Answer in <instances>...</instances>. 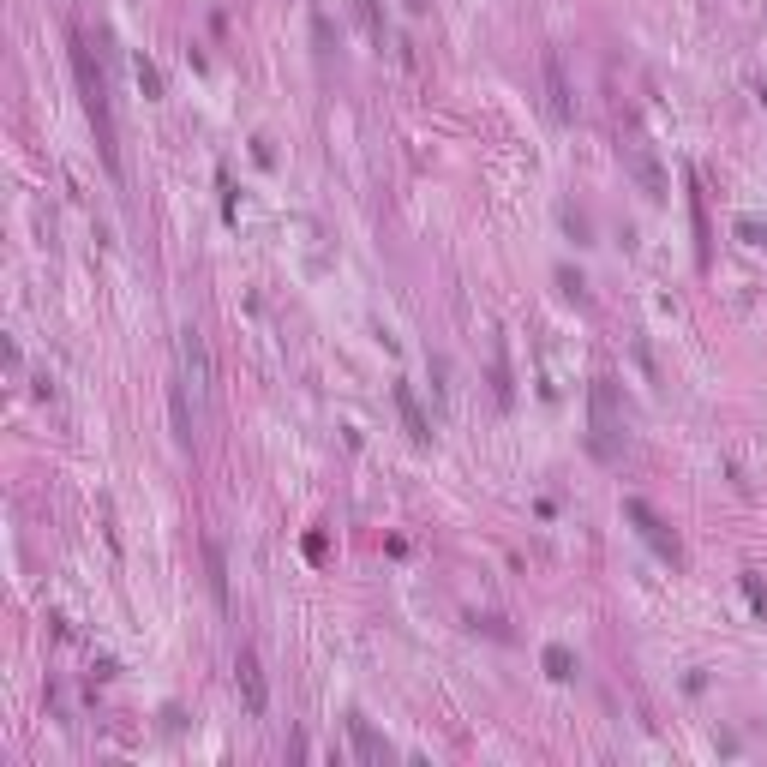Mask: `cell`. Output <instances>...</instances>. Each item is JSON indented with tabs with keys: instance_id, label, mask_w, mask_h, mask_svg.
<instances>
[{
	"instance_id": "2",
	"label": "cell",
	"mask_w": 767,
	"mask_h": 767,
	"mask_svg": "<svg viewBox=\"0 0 767 767\" xmlns=\"http://www.w3.org/2000/svg\"><path fill=\"white\" fill-rule=\"evenodd\" d=\"M588 444L606 462H618V450L630 444V414H624L612 378H594V390H588Z\"/></svg>"
},
{
	"instance_id": "11",
	"label": "cell",
	"mask_w": 767,
	"mask_h": 767,
	"mask_svg": "<svg viewBox=\"0 0 767 767\" xmlns=\"http://www.w3.org/2000/svg\"><path fill=\"white\" fill-rule=\"evenodd\" d=\"M132 72H138V84H144V96H150V102H162V72H156V66L144 60V54L132 60Z\"/></svg>"
},
{
	"instance_id": "9",
	"label": "cell",
	"mask_w": 767,
	"mask_h": 767,
	"mask_svg": "<svg viewBox=\"0 0 767 767\" xmlns=\"http://www.w3.org/2000/svg\"><path fill=\"white\" fill-rule=\"evenodd\" d=\"M396 408H402V426H408V438H414V444H426V438H432V420L420 414V402H414V384H396Z\"/></svg>"
},
{
	"instance_id": "10",
	"label": "cell",
	"mask_w": 767,
	"mask_h": 767,
	"mask_svg": "<svg viewBox=\"0 0 767 767\" xmlns=\"http://www.w3.org/2000/svg\"><path fill=\"white\" fill-rule=\"evenodd\" d=\"M354 18H360L366 42H372V48H384V18H378V6H372V0H354Z\"/></svg>"
},
{
	"instance_id": "4",
	"label": "cell",
	"mask_w": 767,
	"mask_h": 767,
	"mask_svg": "<svg viewBox=\"0 0 767 767\" xmlns=\"http://www.w3.org/2000/svg\"><path fill=\"white\" fill-rule=\"evenodd\" d=\"M234 690H240V702H246V714H252V720L270 708V684H264V666H258V654H252V648H240V654H234Z\"/></svg>"
},
{
	"instance_id": "13",
	"label": "cell",
	"mask_w": 767,
	"mask_h": 767,
	"mask_svg": "<svg viewBox=\"0 0 767 767\" xmlns=\"http://www.w3.org/2000/svg\"><path fill=\"white\" fill-rule=\"evenodd\" d=\"M546 672H552V678H570V654H564V648H546Z\"/></svg>"
},
{
	"instance_id": "12",
	"label": "cell",
	"mask_w": 767,
	"mask_h": 767,
	"mask_svg": "<svg viewBox=\"0 0 767 767\" xmlns=\"http://www.w3.org/2000/svg\"><path fill=\"white\" fill-rule=\"evenodd\" d=\"M204 558H210V588H216V600H228V570H222V546L210 540V546H204Z\"/></svg>"
},
{
	"instance_id": "14",
	"label": "cell",
	"mask_w": 767,
	"mask_h": 767,
	"mask_svg": "<svg viewBox=\"0 0 767 767\" xmlns=\"http://www.w3.org/2000/svg\"><path fill=\"white\" fill-rule=\"evenodd\" d=\"M738 234H744V240H756V246H767V228H762V222H738Z\"/></svg>"
},
{
	"instance_id": "3",
	"label": "cell",
	"mask_w": 767,
	"mask_h": 767,
	"mask_svg": "<svg viewBox=\"0 0 767 767\" xmlns=\"http://www.w3.org/2000/svg\"><path fill=\"white\" fill-rule=\"evenodd\" d=\"M174 354H180V390L192 396V408H198V420L210 414V396H216V360H210V342H204V330H180V342H174Z\"/></svg>"
},
{
	"instance_id": "8",
	"label": "cell",
	"mask_w": 767,
	"mask_h": 767,
	"mask_svg": "<svg viewBox=\"0 0 767 767\" xmlns=\"http://www.w3.org/2000/svg\"><path fill=\"white\" fill-rule=\"evenodd\" d=\"M348 738H354V756H360V762H390V744H384V738H378V732H372V726H366V720H360V714H354V720H348Z\"/></svg>"
},
{
	"instance_id": "6",
	"label": "cell",
	"mask_w": 767,
	"mask_h": 767,
	"mask_svg": "<svg viewBox=\"0 0 767 767\" xmlns=\"http://www.w3.org/2000/svg\"><path fill=\"white\" fill-rule=\"evenodd\" d=\"M624 516H630V522L642 528V540H648V546H654L660 558H672V564H678V540H672V528H666V522H660V516H654L648 504H642V498H630V504H624Z\"/></svg>"
},
{
	"instance_id": "1",
	"label": "cell",
	"mask_w": 767,
	"mask_h": 767,
	"mask_svg": "<svg viewBox=\"0 0 767 767\" xmlns=\"http://www.w3.org/2000/svg\"><path fill=\"white\" fill-rule=\"evenodd\" d=\"M72 72H78V90H84V114H90V126H96V144H102V162L108 168H120V144H114V114H108V78L96 72V60H90V42L72 30Z\"/></svg>"
},
{
	"instance_id": "5",
	"label": "cell",
	"mask_w": 767,
	"mask_h": 767,
	"mask_svg": "<svg viewBox=\"0 0 767 767\" xmlns=\"http://www.w3.org/2000/svg\"><path fill=\"white\" fill-rule=\"evenodd\" d=\"M624 168L636 174V186H642L648 198H666V168L654 162V150H648L642 138H630V144H624Z\"/></svg>"
},
{
	"instance_id": "7",
	"label": "cell",
	"mask_w": 767,
	"mask_h": 767,
	"mask_svg": "<svg viewBox=\"0 0 767 767\" xmlns=\"http://www.w3.org/2000/svg\"><path fill=\"white\" fill-rule=\"evenodd\" d=\"M546 90H552V114L570 120L576 114V96H570V78H564V60L558 54H546Z\"/></svg>"
}]
</instances>
